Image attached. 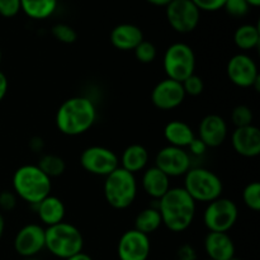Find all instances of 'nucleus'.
<instances>
[{"instance_id":"1","label":"nucleus","mask_w":260,"mask_h":260,"mask_svg":"<svg viewBox=\"0 0 260 260\" xmlns=\"http://www.w3.org/2000/svg\"><path fill=\"white\" fill-rule=\"evenodd\" d=\"M162 225L172 233H183L192 225L196 202L183 187L170 188L157 205Z\"/></svg>"},{"instance_id":"2","label":"nucleus","mask_w":260,"mask_h":260,"mask_svg":"<svg viewBox=\"0 0 260 260\" xmlns=\"http://www.w3.org/2000/svg\"><path fill=\"white\" fill-rule=\"evenodd\" d=\"M96 121V108L93 101L86 96H73L58 107L56 126L66 136L85 134Z\"/></svg>"},{"instance_id":"3","label":"nucleus","mask_w":260,"mask_h":260,"mask_svg":"<svg viewBox=\"0 0 260 260\" xmlns=\"http://www.w3.org/2000/svg\"><path fill=\"white\" fill-rule=\"evenodd\" d=\"M13 189L17 197L33 206L51 194L52 183L37 165H22L13 175Z\"/></svg>"},{"instance_id":"4","label":"nucleus","mask_w":260,"mask_h":260,"mask_svg":"<svg viewBox=\"0 0 260 260\" xmlns=\"http://www.w3.org/2000/svg\"><path fill=\"white\" fill-rule=\"evenodd\" d=\"M84 238L80 230L71 223L62 222L45 229V249L58 259H68L81 253Z\"/></svg>"},{"instance_id":"5","label":"nucleus","mask_w":260,"mask_h":260,"mask_svg":"<svg viewBox=\"0 0 260 260\" xmlns=\"http://www.w3.org/2000/svg\"><path fill=\"white\" fill-rule=\"evenodd\" d=\"M103 193L108 205L114 210H126L137 197V180L135 174L117 168L107 175L103 185Z\"/></svg>"},{"instance_id":"6","label":"nucleus","mask_w":260,"mask_h":260,"mask_svg":"<svg viewBox=\"0 0 260 260\" xmlns=\"http://www.w3.org/2000/svg\"><path fill=\"white\" fill-rule=\"evenodd\" d=\"M184 188L194 202L210 203L221 197L223 184L216 173L206 168H190L184 175Z\"/></svg>"},{"instance_id":"7","label":"nucleus","mask_w":260,"mask_h":260,"mask_svg":"<svg viewBox=\"0 0 260 260\" xmlns=\"http://www.w3.org/2000/svg\"><path fill=\"white\" fill-rule=\"evenodd\" d=\"M162 68L167 74V78L183 83L185 79L194 74V51L187 43H173L165 51L162 57Z\"/></svg>"},{"instance_id":"8","label":"nucleus","mask_w":260,"mask_h":260,"mask_svg":"<svg viewBox=\"0 0 260 260\" xmlns=\"http://www.w3.org/2000/svg\"><path fill=\"white\" fill-rule=\"evenodd\" d=\"M239 218L236 203L220 197L207 205L203 212V223L210 233H229Z\"/></svg>"},{"instance_id":"9","label":"nucleus","mask_w":260,"mask_h":260,"mask_svg":"<svg viewBox=\"0 0 260 260\" xmlns=\"http://www.w3.org/2000/svg\"><path fill=\"white\" fill-rule=\"evenodd\" d=\"M229 79L234 85L239 88H254L259 91L260 75L258 65L246 53H238L229 60L226 68Z\"/></svg>"},{"instance_id":"10","label":"nucleus","mask_w":260,"mask_h":260,"mask_svg":"<svg viewBox=\"0 0 260 260\" xmlns=\"http://www.w3.org/2000/svg\"><path fill=\"white\" fill-rule=\"evenodd\" d=\"M80 165L89 174L106 178L119 167V159L108 147L90 146L81 152Z\"/></svg>"},{"instance_id":"11","label":"nucleus","mask_w":260,"mask_h":260,"mask_svg":"<svg viewBox=\"0 0 260 260\" xmlns=\"http://www.w3.org/2000/svg\"><path fill=\"white\" fill-rule=\"evenodd\" d=\"M165 8L168 22L175 32H193L200 24L201 12L190 0H173Z\"/></svg>"},{"instance_id":"12","label":"nucleus","mask_w":260,"mask_h":260,"mask_svg":"<svg viewBox=\"0 0 260 260\" xmlns=\"http://www.w3.org/2000/svg\"><path fill=\"white\" fill-rule=\"evenodd\" d=\"M155 167L159 168L169 178L182 177L187 174L192 167L190 155L185 149L168 145L157 152Z\"/></svg>"},{"instance_id":"13","label":"nucleus","mask_w":260,"mask_h":260,"mask_svg":"<svg viewBox=\"0 0 260 260\" xmlns=\"http://www.w3.org/2000/svg\"><path fill=\"white\" fill-rule=\"evenodd\" d=\"M150 251V238L135 229L124 231L117 245V255L119 260H147Z\"/></svg>"},{"instance_id":"14","label":"nucleus","mask_w":260,"mask_h":260,"mask_svg":"<svg viewBox=\"0 0 260 260\" xmlns=\"http://www.w3.org/2000/svg\"><path fill=\"white\" fill-rule=\"evenodd\" d=\"M14 250L22 258L37 256L45 249V228L37 223L23 226L14 238Z\"/></svg>"},{"instance_id":"15","label":"nucleus","mask_w":260,"mask_h":260,"mask_svg":"<svg viewBox=\"0 0 260 260\" xmlns=\"http://www.w3.org/2000/svg\"><path fill=\"white\" fill-rule=\"evenodd\" d=\"M182 83L167 78L159 81L151 91V102L160 111H172L178 108L185 99Z\"/></svg>"},{"instance_id":"16","label":"nucleus","mask_w":260,"mask_h":260,"mask_svg":"<svg viewBox=\"0 0 260 260\" xmlns=\"http://www.w3.org/2000/svg\"><path fill=\"white\" fill-rule=\"evenodd\" d=\"M228 134V123L218 114H207L198 126V139L211 149L221 146L225 142Z\"/></svg>"},{"instance_id":"17","label":"nucleus","mask_w":260,"mask_h":260,"mask_svg":"<svg viewBox=\"0 0 260 260\" xmlns=\"http://www.w3.org/2000/svg\"><path fill=\"white\" fill-rule=\"evenodd\" d=\"M231 144L236 154L244 157H256L260 154V131L256 126L239 127L231 135Z\"/></svg>"},{"instance_id":"18","label":"nucleus","mask_w":260,"mask_h":260,"mask_svg":"<svg viewBox=\"0 0 260 260\" xmlns=\"http://www.w3.org/2000/svg\"><path fill=\"white\" fill-rule=\"evenodd\" d=\"M203 245L207 259L229 260L235 256V244L228 233H208Z\"/></svg>"},{"instance_id":"19","label":"nucleus","mask_w":260,"mask_h":260,"mask_svg":"<svg viewBox=\"0 0 260 260\" xmlns=\"http://www.w3.org/2000/svg\"><path fill=\"white\" fill-rule=\"evenodd\" d=\"M144 41V33L137 25L122 23L111 32V43L119 51H134Z\"/></svg>"},{"instance_id":"20","label":"nucleus","mask_w":260,"mask_h":260,"mask_svg":"<svg viewBox=\"0 0 260 260\" xmlns=\"http://www.w3.org/2000/svg\"><path fill=\"white\" fill-rule=\"evenodd\" d=\"M35 208L38 218L46 228L57 225V223L62 222L63 218H65V205L60 198L55 197V196H47L45 200L36 205Z\"/></svg>"},{"instance_id":"21","label":"nucleus","mask_w":260,"mask_h":260,"mask_svg":"<svg viewBox=\"0 0 260 260\" xmlns=\"http://www.w3.org/2000/svg\"><path fill=\"white\" fill-rule=\"evenodd\" d=\"M141 185L149 197L159 201L170 189V178L159 168H147L142 175Z\"/></svg>"},{"instance_id":"22","label":"nucleus","mask_w":260,"mask_h":260,"mask_svg":"<svg viewBox=\"0 0 260 260\" xmlns=\"http://www.w3.org/2000/svg\"><path fill=\"white\" fill-rule=\"evenodd\" d=\"M164 137L170 146L187 149L190 142L196 139V135L189 124L184 121L174 119L164 127Z\"/></svg>"},{"instance_id":"23","label":"nucleus","mask_w":260,"mask_h":260,"mask_svg":"<svg viewBox=\"0 0 260 260\" xmlns=\"http://www.w3.org/2000/svg\"><path fill=\"white\" fill-rule=\"evenodd\" d=\"M149 157V151L146 147L140 144H132L123 150L119 161L122 169L136 174L147 167Z\"/></svg>"},{"instance_id":"24","label":"nucleus","mask_w":260,"mask_h":260,"mask_svg":"<svg viewBox=\"0 0 260 260\" xmlns=\"http://www.w3.org/2000/svg\"><path fill=\"white\" fill-rule=\"evenodd\" d=\"M22 12L32 19L42 20L55 13L57 0H20Z\"/></svg>"},{"instance_id":"25","label":"nucleus","mask_w":260,"mask_h":260,"mask_svg":"<svg viewBox=\"0 0 260 260\" xmlns=\"http://www.w3.org/2000/svg\"><path fill=\"white\" fill-rule=\"evenodd\" d=\"M162 225L161 216L157 207H147L142 210L135 218V230L149 236Z\"/></svg>"},{"instance_id":"26","label":"nucleus","mask_w":260,"mask_h":260,"mask_svg":"<svg viewBox=\"0 0 260 260\" xmlns=\"http://www.w3.org/2000/svg\"><path fill=\"white\" fill-rule=\"evenodd\" d=\"M234 42L236 47L243 51L254 50L260 42L259 27L254 24L240 25L234 33Z\"/></svg>"},{"instance_id":"27","label":"nucleus","mask_w":260,"mask_h":260,"mask_svg":"<svg viewBox=\"0 0 260 260\" xmlns=\"http://www.w3.org/2000/svg\"><path fill=\"white\" fill-rule=\"evenodd\" d=\"M37 167L47 175L48 178L60 177L65 173L66 162L61 156L53 154H46L38 161Z\"/></svg>"},{"instance_id":"28","label":"nucleus","mask_w":260,"mask_h":260,"mask_svg":"<svg viewBox=\"0 0 260 260\" xmlns=\"http://www.w3.org/2000/svg\"><path fill=\"white\" fill-rule=\"evenodd\" d=\"M244 205L249 210L258 212L260 211V184L258 182H251L243 190Z\"/></svg>"},{"instance_id":"29","label":"nucleus","mask_w":260,"mask_h":260,"mask_svg":"<svg viewBox=\"0 0 260 260\" xmlns=\"http://www.w3.org/2000/svg\"><path fill=\"white\" fill-rule=\"evenodd\" d=\"M254 114L250 107L245 104H239L231 112V122L236 128L239 127H245L253 124Z\"/></svg>"},{"instance_id":"30","label":"nucleus","mask_w":260,"mask_h":260,"mask_svg":"<svg viewBox=\"0 0 260 260\" xmlns=\"http://www.w3.org/2000/svg\"><path fill=\"white\" fill-rule=\"evenodd\" d=\"M52 36L61 43H66V45H71L78 40V33L74 29L71 25L65 24V23H58L55 24L51 29Z\"/></svg>"},{"instance_id":"31","label":"nucleus","mask_w":260,"mask_h":260,"mask_svg":"<svg viewBox=\"0 0 260 260\" xmlns=\"http://www.w3.org/2000/svg\"><path fill=\"white\" fill-rule=\"evenodd\" d=\"M134 52L139 62L141 63H151L157 56V50L154 43L145 40L135 48Z\"/></svg>"},{"instance_id":"32","label":"nucleus","mask_w":260,"mask_h":260,"mask_svg":"<svg viewBox=\"0 0 260 260\" xmlns=\"http://www.w3.org/2000/svg\"><path fill=\"white\" fill-rule=\"evenodd\" d=\"M182 85L183 89H184L185 95L198 96L203 93V90H205V83H203L202 78L196 75V74H193L189 78L185 79L182 83Z\"/></svg>"},{"instance_id":"33","label":"nucleus","mask_w":260,"mask_h":260,"mask_svg":"<svg viewBox=\"0 0 260 260\" xmlns=\"http://www.w3.org/2000/svg\"><path fill=\"white\" fill-rule=\"evenodd\" d=\"M222 9H225L231 17L243 18L249 13L250 5L246 3V0H226Z\"/></svg>"},{"instance_id":"34","label":"nucleus","mask_w":260,"mask_h":260,"mask_svg":"<svg viewBox=\"0 0 260 260\" xmlns=\"http://www.w3.org/2000/svg\"><path fill=\"white\" fill-rule=\"evenodd\" d=\"M22 10L20 0H0V15L4 18H13Z\"/></svg>"},{"instance_id":"35","label":"nucleus","mask_w":260,"mask_h":260,"mask_svg":"<svg viewBox=\"0 0 260 260\" xmlns=\"http://www.w3.org/2000/svg\"><path fill=\"white\" fill-rule=\"evenodd\" d=\"M196 7L200 9V12H216V10L222 9L226 0H190Z\"/></svg>"},{"instance_id":"36","label":"nucleus","mask_w":260,"mask_h":260,"mask_svg":"<svg viewBox=\"0 0 260 260\" xmlns=\"http://www.w3.org/2000/svg\"><path fill=\"white\" fill-rule=\"evenodd\" d=\"M17 207V196L14 192L4 190L0 193V210L10 212Z\"/></svg>"},{"instance_id":"37","label":"nucleus","mask_w":260,"mask_h":260,"mask_svg":"<svg viewBox=\"0 0 260 260\" xmlns=\"http://www.w3.org/2000/svg\"><path fill=\"white\" fill-rule=\"evenodd\" d=\"M178 260H197V253L192 245H182L178 249Z\"/></svg>"},{"instance_id":"38","label":"nucleus","mask_w":260,"mask_h":260,"mask_svg":"<svg viewBox=\"0 0 260 260\" xmlns=\"http://www.w3.org/2000/svg\"><path fill=\"white\" fill-rule=\"evenodd\" d=\"M188 151H189V155H194V156H202V155L206 154V151H207L208 147L206 146L205 144H203L202 141H201L198 137H196L194 140H193L192 142H190L189 146L187 147Z\"/></svg>"},{"instance_id":"39","label":"nucleus","mask_w":260,"mask_h":260,"mask_svg":"<svg viewBox=\"0 0 260 260\" xmlns=\"http://www.w3.org/2000/svg\"><path fill=\"white\" fill-rule=\"evenodd\" d=\"M8 86H9V84H8V78L5 76V74L3 73V71H0V102H2L3 99L5 98V95H7Z\"/></svg>"},{"instance_id":"40","label":"nucleus","mask_w":260,"mask_h":260,"mask_svg":"<svg viewBox=\"0 0 260 260\" xmlns=\"http://www.w3.org/2000/svg\"><path fill=\"white\" fill-rule=\"evenodd\" d=\"M29 146L35 152H40L41 150L43 149V146H45V144H43V140L41 139V137L35 136L32 140H30Z\"/></svg>"},{"instance_id":"41","label":"nucleus","mask_w":260,"mask_h":260,"mask_svg":"<svg viewBox=\"0 0 260 260\" xmlns=\"http://www.w3.org/2000/svg\"><path fill=\"white\" fill-rule=\"evenodd\" d=\"M65 260H93V258H91L90 255H88L86 253H83V251H81V253L70 256V258H68Z\"/></svg>"},{"instance_id":"42","label":"nucleus","mask_w":260,"mask_h":260,"mask_svg":"<svg viewBox=\"0 0 260 260\" xmlns=\"http://www.w3.org/2000/svg\"><path fill=\"white\" fill-rule=\"evenodd\" d=\"M146 2L155 5V7H167V5H169L173 0H146Z\"/></svg>"},{"instance_id":"43","label":"nucleus","mask_w":260,"mask_h":260,"mask_svg":"<svg viewBox=\"0 0 260 260\" xmlns=\"http://www.w3.org/2000/svg\"><path fill=\"white\" fill-rule=\"evenodd\" d=\"M4 230H5V220H4V216H3L2 212H0V240H2Z\"/></svg>"},{"instance_id":"44","label":"nucleus","mask_w":260,"mask_h":260,"mask_svg":"<svg viewBox=\"0 0 260 260\" xmlns=\"http://www.w3.org/2000/svg\"><path fill=\"white\" fill-rule=\"evenodd\" d=\"M246 3H248L250 7H254V8H258L260 5V0H246Z\"/></svg>"},{"instance_id":"45","label":"nucleus","mask_w":260,"mask_h":260,"mask_svg":"<svg viewBox=\"0 0 260 260\" xmlns=\"http://www.w3.org/2000/svg\"><path fill=\"white\" fill-rule=\"evenodd\" d=\"M24 260H41V259L37 258V256H32V258H25Z\"/></svg>"},{"instance_id":"46","label":"nucleus","mask_w":260,"mask_h":260,"mask_svg":"<svg viewBox=\"0 0 260 260\" xmlns=\"http://www.w3.org/2000/svg\"><path fill=\"white\" fill-rule=\"evenodd\" d=\"M229 260H241V259H239V258H236V256H234V258H231V259H229Z\"/></svg>"},{"instance_id":"47","label":"nucleus","mask_w":260,"mask_h":260,"mask_svg":"<svg viewBox=\"0 0 260 260\" xmlns=\"http://www.w3.org/2000/svg\"><path fill=\"white\" fill-rule=\"evenodd\" d=\"M0 63H2V50H0Z\"/></svg>"},{"instance_id":"48","label":"nucleus","mask_w":260,"mask_h":260,"mask_svg":"<svg viewBox=\"0 0 260 260\" xmlns=\"http://www.w3.org/2000/svg\"><path fill=\"white\" fill-rule=\"evenodd\" d=\"M206 260H211V259H206Z\"/></svg>"}]
</instances>
